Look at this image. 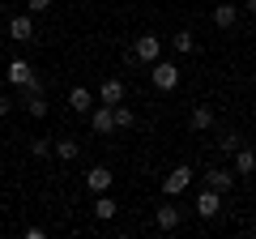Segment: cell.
<instances>
[{
  "label": "cell",
  "instance_id": "obj_18",
  "mask_svg": "<svg viewBox=\"0 0 256 239\" xmlns=\"http://www.w3.org/2000/svg\"><path fill=\"white\" fill-rule=\"evenodd\" d=\"M68 107H73V111H90L94 107V94L86 90V86H73V90H68Z\"/></svg>",
  "mask_w": 256,
  "mask_h": 239
},
{
  "label": "cell",
  "instance_id": "obj_17",
  "mask_svg": "<svg viewBox=\"0 0 256 239\" xmlns=\"http://www.w3.org/2000/svg\"><path fill=\"white\" fill-rule=\"evenodd\" d=\"M171 47H175L180 56H192V52H196V34H192V30H175V34H171Z\"/></svg>",
  "mask_w": 256,
  "mask_h": 239
},
{
  "label": "cell",
  "instance_id": "obj_9",
  "mask_svg": "<svg viewBox=\"0 0 256 239\" xmlns=\"http://www.w3.org/2000/svg\"><path fill=\"white\" fill-rule=\"evenodd\" d=\"M230 184H235V171H226V166H210L205 171V188H214V192H230Z\"/></svg>",
  "mask_w": 256,
  "mask_h": 239
},
{
  "label": "cell",
  "instance_id": "obj_2",
  "mask_svg": "<svg viewBox=\"0 0 256 239\" xmlns=\"http://www.w3.org/2000/svg\"><path fill=\"white\" fill-rule=\"evenodd\" d=\"M150 82H154V90L171 94L175 86H180V64H166V60H154V64H150Z\"/></svg>",
  "mask_w": 256,
  "mask_h": 239
},
{
  "label": "cell",
  "instance_id": "obj_8",
  "mask_svg": "<svg viewBox=\"0 0 256 239\" xmlns=\"http://www.w3.org/2000/svg\"><path fill=\"white\" fill-rule=\"evenodd\" d=\"M4 77H9V86H18V90H22V86H30V82H34V68H30L26 64V60H9V68H4Z\"/></svg>",
  "mask_w": 256,
  "mask_h": 239
},
{
  "label": "cell",
  "instance_id": "obj_21",
  "mask_svg": "<svg viewBox=\"0 0 256 239\" xmlns=\"http://www.w3.org/2000/svg\"><path fill=\"white\" fill-rule=\"evenodd\" d=\"M137 124V116H132V107H124V102H116V128H132Z\"/></svg>",
  "mask_w": 256,
  "mask_h": 239
},
{
  "label": "cell",
  "instance_id": "obj_10",
  "mask_svg": "<svg viewBox=\"0 0 256 239\" xmlns=\"http://www.w3.org/2000/svg\"><path fill=\"white\" fill-rule=\"evenodd\" d=\"M188 128H192V132H210V128H214V107L196 102V107L188 111Z\"/></svg>",
  "mask_w": 256,
  "mask_h": 239
},
{
  "label": "cell",
  "instance_id": "obj_26",
  "mask_svg": "<svg viewBox=\"0 0 256 239\" xmlns=\"http://www.w3.org/2000/svg\"><path fill=\"white\" fill-rule=\"evenodd\" d=\"M0 158H4V150H0Z\"/></svg>",
  "mask_w": 256,
  "mask_h": 239
},
{
  "label": "cell",
  "instance_id": "obj_25",
  "mask_svg": "<svg viewBox=\"0 0 256 239\" xmlns=\"http://www.w3.org/2000/svg\"><path fill=\"white\" fill-rule=\"evenodd\" d=\"M244 9H248V13H252V18H256V0H244Z\"/></svg>",
  "mask_w": 256,
  "mask_h": 239
},
{
  "label": "cell",
  "instance_id": "obj_11",
  "mask_svg": "<svg viewBox=\"0 0 256 239\" xmlns=\"http://www.w3.org/2000/svg\"><path fill=\"white\" fill-rule=\"evenodd\" d=\"M52 154L60 158V162H77V158H82V141H73V137H56V141H52Z\"/></svg>",
  "mask_w": 256,
  "mask_h": 239
},
{
  "label": "cell",
  "instance_id": "obj_16",
  "mask_svg": "<svg viewBox=\"0 0 256 239\" xmlns=\"http://www.w3.org/2000/svg\"><path fill=\"white\" fill-rule=\"evenodd\" d=\"M116 214H120V205L111 201L107 192H98V196H94V218H98V222H111Z\"/></svg>",
  "mask_w": 256,
  "mask_h": 239
},
{
  "label": "cell",
  "instance_id": "obj_13",
  "mask_svg": "<svg viewBox=\"0 0 256 239\" xmlns=\"http://www.w3.org/2000/svg\"><path fill=\"white\" fill-rule=\"evenodd\" d=\"M154 222H158V230H180V222H184V210H175V205H162V210L154 214Z\"/></svg>",
  "mask_w": 256,
  "mask_h": 239
},
{
  "label": "cell",
  "instance_id": "obj_1",
  "mask_svg": "<svg viewBox=\"0 0 256 239\" xmlns=\"http://www.w3.org/2000/svg\"><path fill=\"white\" fill-rule=\"evenodd\" d=\"M162 56V38L158 34H137L132 38V52H128V64H154Z\"/></svg>",
  "mask_w": 256,
  "mask_h": 239
},
{
  "label": "cell",
  "instance_id": "obj_3",
  "mask_svg": "<svg viewBox=\"0 0 256 239\" xmlns=\"http://www.w3.org/2000/svg\"><path fill=\"white\" fill-rule=\"evenodd\" d=\"M192 175H196V171H192L188 162H180V166H175V171L162 180V196H180V192H188V188H192Z\"/></svg>",
  "mask_w": 256,
  "mask_h": 239
},
{
  "label": "cell",
  "instance_id": "obj_6",
  "mask_svg": "<svg viewBox=\"0 0 256 239\" xmlns=\"http://www.w3.org/2000/svg\"><path fill=\"white\" fill-rule=\"evenodd\" d=\"M111 180H116V175H111V166H90V171H86V188H90V196L107 192Z\"/></svg>",
  "mask_w": 256,
  "mask_h": 239
},
{
  "label": "cell",
  "instance_id": "obj_12",
  "mask_svg": "<svg viewBox=\"0 0 256 239\" xmlns=\"http://www.w3.org/2000/svg\"><path fill=\"white\" fill-rule=\"evenodd\" d=\"M98 102H107V107L124 102V82H120V77H107V82L98 86Z\"/></svg>",
  "mask_w": 256,
  "mask_h": 239
},
{
  "label": "cell",
  "instance_id": "obj_23",
  "mask_svg": "<svg viewBox=\"0 0 256 239\" xmlns=\"http://www.w3.org/2000/svg\"><path fill=\"white\" fill-rule=\"evenodd\" d=\"M52 9V0H26V13H47Z\"/></svg>",
  "mask_w": 256,
  "mask_h": 239
},
{
  "label": "cell",
  "instance_id": "obj_20",
  "mask_svg": "<svg viewBox=\"0 0 256 239\" xmlns=\"http://www.w3.org/2000/svg\"><path fill=\"white\" fill-rule=\"evenodd\" d=\"M239 146H244V137H239V132H222V137H218V150H222V154H226V158L235 154Z\"/></svg>",
  "mask_w": 256,
  "mask_h": 239
},
{
  "label": "cell",
  "instance_id": "obj_15",
  "mask_svg": "<svg viewBox=\"0 0 256 239\" xmlns=\"http://www.w3.org/2000/svg\"><path fill=\"white\" fill-rule=\"evenodd\" d=\"M239 22V4H218V9H214V26L218 30H230Z\"/></svg>",
  "mask_w": 256,
  "mask_h": 239
},
{
  "label": "cell",
  "instance_id": "obj_5",
  "mask_svg": "<svg viewBox=\"0 0 256 239\" xmlns=\"http://www.w3.org/2000/svg\"><path fill=\"white\" fill-rule=\"evenodd\" d=\"M9 38H13V43H30V38H34V13H18V18H9Z\"/></svg>",
  "mask_w": 256,
  "mask_h": 239
},
{
  "label": "cell",
  "instance_id": "obj_22",
  "mask_svg": "<svg viewBox=\"0 0 256 239\" xmlns=\"http://www.w3.org/2000/svg\"><path fill=\"white\" fill-rule=\"evenodd\" d=\"M30 154H34V158H47V154H52V137H34V141H30Z\"/></svg>",
  "mask_w": 256,
  "mask_h": 239
},
{
  "label": "cell",
  "instance_id": "obj_19",
  "mask_svg": "<svg viewBox=\"0 0 256 239\" xmlns=\"http://www.w3.org/2000/svg\"><path fill=\"white\" fill-rule=\"evenodd\" d=\"M22 107H26L34 120H43V116H47V98H43V90H38V94H22Z\"/></svg>",
  "mask_w": 256,
  "mask_h": 239
},
{
  "label": "cell",
  "instance_id": "obj_7",
  "mask_svg": "<svg viewBox=\"0 0 256 239\" xmlns=\"http://www.w3.org/2000/svg\"><path fill=\"white\" fill-rule=\"evenodd\" d=\"M196 214H201L205 222H210V218H218V214H222V192H214V188H205V192L196 196Z\"/></svg>",
  "mask_w": 256,
  "mask_h": 239
},
{
  "label": "cell",
  "instance_id": "obj_4",
  "mask_svg": "<svg viewBox=\"0 0 256 239\" xmlns=\"http://www.w3.org/2000/svg\"><path fill=\"white\" fill-rule=\"evenodd\" d=\"M90 128L98 132V137H111V132H116V107L94 102V107H90Z\"/></svg>",
  "mask_w": 256,
  "mask_h": 239
},
{
  "label": "cell",
  "instance_id": "obj_14",
  "mask_svg": "<svg viewBox=\"0 0 256 239\" xmlns=\"http://www.w3.org/2000/svg\"><path fill=\"white\" fill-rule=\"evenodd\" d=\"M235 175H252L256 171V150H248V146H239L235 150V166H230Z\"/></svg>",
  "mask_w": 256,
  "mask_h": 239
},
{
  "label": "cell",
  "instance_id": "obj_24",
  "mask_svg": "<svg viewBox=\"0 0 256 239\" xmlns=\"http://www.w3.org/2000/svg\"><path fill=\"white\" fill-rule=\"evenodd\" d=\"M9 111H13V98H9V94H0V120L9 116Z\"/></svg>",
  "mask_w": 256,
  "mask_h": 239
}]
</instances>
